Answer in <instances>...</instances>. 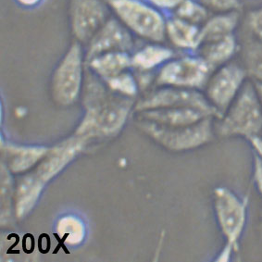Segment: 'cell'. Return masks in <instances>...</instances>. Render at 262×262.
<instances>
[{
    "label": "cell",
    "mask_w": 262,
    "mask_h": 262,
    "mask_svg": "<svg viewBox=\"0 0 262 262\" xmlns=\"http://www.w3.org/2000/svg\"><path fill=\"white\" fill-rule=\"evenodd\" d=\"M215 132L222 137H262V107L257 89L248 80L231 106L218 119Z\"/></svg>",
    "instance_id": "6da1fadb"
},
{
    "label": "cell",
    "mask_w": 262,
    "mask_h": 262,
    "mask_svg": "<svg viewBox=\"0 0 262 262\" xmlns=\"http://www.w3.org/2000/svg\"><path fill=\"white\" fill-rule=\"evenodd\" d=\"M213 207L219 229L225 240L217 261H228L236 252L248 222V199L241 198L228 187L214 190Z\"/></svg>",
    "instance_id": "7a4b0ae2"
},
{
    "label": "cell",
    "mask_w": 262,
    "mask_h": 262,
    "mask_svg": "<svg viewBox=\"0 0 262 262\" xmlns=\"http://www.w3.org/2000/svg\"><path fill=\"white\" fill-rule=\"evenodd\" d=\"M115 16L137 38L165 42L168 15L146 0H107Z\"/></svg>",
    "instance_id": "3957f363"
},
{
    "label": "cell",
    "mask_w": 262,
    "mask_h": 262,
    "mask_svg": "<svg viewBox=\"0 0 262 262\" xmlns=\"http://www.w3.org/2000/svg\"><path fill=\"white\" fill-rule=\"evenodd\" d=\"M85 63L84 46L73 40L54 70L50 82L51 97L59 106H71L82 96Z\"/></svg>",
    "instance_id": "277c9868"
},
{
    "label": "cell",
    "mask_w": 262,
    "mask_h": 262,
    "mask_svg": "<svg viewBox=\"0 0 262 262\" xmlns=\"http://www.w3.org/2000/svg\"><path fill=\"white\" fill-rule=\"evenodd\" d=\"M214 117H208L192 125L168 127L139 121V125L147 136L160 146L170 151H187L209 143L213 138Z\"/></svg>",
    "instance_id": "5b68a950"
},
{
    "label": "cell",
    "mask_w": 262,
    "mask_h": 262,
    "mask_svg": "<svg viewBox=\"0 0 262 262\" xmlns=\"http://www.w3.org/2000/svg\"><path fill=\"white\" fill-rule=\"evenodd\" d=\"M213 70L198 53L174 56L156 73L157 86H174L203 91Z\"/></svg>",
    "instance_id": "8992f818"
},
{
    "label": "cell",
    "mask_w": 262,
    "mask_h": 262,
    "mask_svg": "<svg viewBox=\"0 0 262 262\" xmlns=\"http://www.w3.org/2000/svg\"><path fill=\"white\" fill-rule=\"evenodd\" d=\"M248 80L242 63L233 60L214 70L203 93L217 113V119L227 111Z\"/></svg>",
    "instance_id": "52a82bcc"
},
{
    "label": "cell",
    "mask_w": 262,
    "mask_h": 262,
    "mask_svg": "<svg viewBox=\"0 0 262 262\" xmlns=\"http://www.w3.org/2000/svg\"><path fill=\"white\" fill-rule=\"evenodd\" d=\"M67 13L73 40L83 46L112 16L107 0H68Z\"/></svg>",
    "instance_id": "ba28073f"
},
{
    "label": "cell",
    "mask_w": 262,
    "mask_h": 262,
    "mask_svg": "<svg viewBox=\"0 0 262 262\" xmlns=\"http://www.w3.org/2000/svg\"><path fill=\"white\" fill-rule=\"evenodd\" d=\"M167 107H194L217 118V113L209 104L203 91L174 88L158 86L147 93L135 106L136 112Z\"/></svg>",
    "instance_id": "9c48e42d"
},
{
    "label": "cell",
    "mask_w": 262,
    "mask_h": 262,
    "mask_svg": "<svg viewBox=\"0 0 262 262\" xmlns=\"http://www.w3.org/2000/svg\"><path fill=\"white\" fill-rule=\"evenodd\" d=\"M136 38V36L112 15L84 46L86 60L99 54L112 51L132 53L135 50Z\"/></svg>",
    "instance_id": "30bf717a"
},
{
    "label": "cell",
    "mask_w": 262,
    "mask_h": 262,
    "mask_svg": "<svg viewBox=\"0 0 262 262\" xmlns=\"http://www.w3.org/2000/svg\"><path fill=\"white\" fill-rule=\"evenodd\" d=\"M138 121L152 122L168 127H181L192 125L213 117L209 113L194 107H167L137 112Z\"/></svg>",
    "instance_id": "8fae6325"
},
{
    "label": "cell",
    "mask_w": 262,
    "mask_h": 262,
    "mask_svg": "<svg viewBox=\"0 0 262 262\" xmlns=\"http://www.w3.org/2000/svg\"><path fill=\"white\" fill-rule=\"evenodd\" d=\"M165 37L173 49L184 53H195L201 45L200 26L168 15Z\"/></svg>",
    "instance_id": "7c38bea8"
},
{
    "label": "cell",
    "mask_w": 262,
    "mask_h": 262,
    "mask_svg": "<svg viewBox=\"0 0 262 262\" xmlns=\"http://www.w3.org/2000/svg\"><path fill=\"white\" fill-rule=\"evenodd\" d=\"M174 56V49L164 42H147L132 52V69L139 73L158 72Z\"/></svg>",
    "instance_id": "4fadbf2b"
},
{
    "label": "cell",
    "mask_w": 262,
    "mask_h": 262,
    "mask_svg": "<svg viewBox=\"0 0 262 262\" xmlns=\"http://www.w3.org/2000/svg\"><path fill=\"white\" fill-rule=\"evenodd\" d=\"M88 68L97 77L106 80L132 69V53L112 51L99 54L86 60Z\"/></svg>",
    "instance_id": "5bb4252c"
},
{
    "label": "cell",
    "mask_w": 262,
    "mask_h": 262,
    "mask_svg": "<svg viewBox=\"0 0 262 262\" xmlns=\"http://www.w3.org/2000/svg\"><path fill=\"white\" fill-rule=\"evenodd\" d=\"M238 50L237 37L235 34H233L201 45L195 53L199 54L214 71L233 60Z\"/></svg>",
    "instance_id": "9a60e30c"
},
{
    "label": "cell",
    "mask_w": 262,
    "mask_h": 262,
    "mask_svg": "<svg viewBox=\"0 0 262 262\" xmlns=\"http://www.w3.org/2000/svg\"><path fill=\"white\" fill-rule=\"evenodd\" d=\"M239 23L240 11L212 13L200 26L201 45L235 34Z\"/></svg>",
    "instance_id": "2e32d148"
},
{
    "label": "cell",
    "mask_w": 262,
    "mask_h": 262,
    "mask_svg": "<svg viewBox=\"0 0 262 262\" xmlns=\"http://www.w3.org/2000/svg\"><path fill=\"white\" fill-rule=\"evenodd\" d=\"M242 65L247 71L249 80L262 83V40H248L242 48Z\"/></svg>",
    "instance_id": "e0dca14e"
},
{
    "label": "cell",
    "mask_w": 262,
    "mask_h": 262,
    "mask_svg": "<svg viewBox=\"0 0 262 262\" xmlns=\"http://www.w3.org/2000/svg\"><path fill=\"white\" fill-rule=\"evenodd\" d=\"M210 13L200 0H183L169 15L201 26L210 17Z\"/></svg>",
    "instance_id": "ac0fdd59"
},
{
    "label": "cell",
    "mask_w": 262,
    "mask_h": 262,
    "mask_svg": "<svg viewBox=\"0 0 262 262\" xmlns=\"http://www.w3.org/2000/svg\"><path fill=\"white\" fill-rule=\"evenodd\" d=\"M103 81L112 93L132 99L136 97L140 88L136 75H134L130 70Z\"/></svg>",
    "instance_id": "d6986e66"
},
{
    "label": "cell",
    "mask_w": 262,
    "mask_h": 262,
    "mask_svg": "<svg viewBox=\"0 0 262 262\" xmlns=\"http://www.w3.org/2000/svg\"><path fill=\"white\" fill-rule=\"evenodd\" d=\"M41 189V185L37 180H34L33 177L25 180L21 186L19 187V210L23 213L26 211L27 208L32 207L35 199H37L39 191Z\"/></svg>",
    "instance_id": "ffe728a7"
},
{
    "label": "cell",
    "mask_w": 262,
    "mask_h": 262,
    "mask_svg": "<svg viewBox=\"0 0 262 262\" xmlns=\"http://www.w3.org/2000/svg\"><path fill=\"white\" fill-rule=\"evenodd\" d=\"M205 7L212 13H224L240 11L241 0H200Z\"/></svg>",
    "instance_id": "44dd1931"
},
{
    "label": "cell",
    "mask_w": 262,
    "mask_h": 262,
    "mask_svg": "<svg viewBox=\"0 0 262 262\" xmlns=\"http://www.w3.org/2000/svg\"><path fill=\"white\" fill-rule=\"evenodd\" d=\"M248 25L254 36L262 40V6L248 13Z\"/></svg>",
    "instance_id": "7402d4cb"
},
{
    "label": "cell",
    "mask_w": 262,
    "mask_h": 262,
    "mask_svg": "<svg viewBox=\"0 0 262 262\" xmlns=\"http://www.w3.org/2000/svg\"><path fill=\"white\" fill-rule=\"evenodd\" d=\"M253 182L256 189L262 196V159L253 151Z\"/></svg>",
    "instance_id": "603a6c76"
},
{
    "label": "cell",
    "mask_w": 262,
    "mask_h": 262,
    "mask_svg": "<svg viewBox=\"0 0 262 262\" xmlns=\"http://www.w3.org/2000/svg\"><path fill=\"white\" fill-rule=\"evenodd\" d=\"M167 15L170 14L183 0H146Z\"/></svg>",
    "instance_id": "cb8c5ba5"
},
{
    "label": "cell",
    "mask_w": 262,
    "mask_h": 262,
    "mask_svg": "<svg viewBox=\"0 0 262 262\" xmlns=\"http://www.w3.org/2000/svg\"><path fill=\"white\" fill-rule=\"evenodd\" d=\"M20 9L26 10H36L44 4L46 0H13Z\"/></svg>",
    "instance_id": "d4e9b609"
},
{
    "label": "cell",
    "mask_w": 262,
    "mask_h": 262,
    "mask_svg": "<svg viewBox=\"0 0 262 262\" xmlns=\"http://www.w3.org/2000/svg\"><path fill=\"white\" fill-rule=\"evenodd\" d=\"M249 143L251 144L253 151H255L257 155L260 156L262 159V140L261 137H257L249 140Z\"/></svg>",
    "instance_id": "484cf974"
},
{
    "label": "cell",
    "mask_w": 262,
    "mask_h": 262,
    "mask_svg": "<svg viewBox=\"0 0 262 262\" xmlns=\"http://www.w3.org/2000/svg\"><path fill=\"white\" fill-rule=\"evenodd\" d=\"M253 83H254L255 86H256V89H257V95H258V97H259V101H260L262 107V83H255V82H253Z\"/></svg>",
    "instance_id": "4316f807"
},
{
    "label": "cell",
    "mask_w": 262,
    "mask_h": 262,
    "mask_svg": "<svg viewBox=\"0 0 262 262\" xmlns=\"http://www.w3.org/2000/svg\"><path fill=\"white\" fill-rule=\"evenodd\" d=\"M260 229H261V230H260V232H261V238H262V221H261V225H260Z\"/></svg>",
    "instance_id": "83f0119b"
},
{
    "label": "cell",
    "mask_w": 262,
    "mask_h": 262,
    "mask_svg": "<svg viewBox=\"0 0 262 262\" xmlns=\"http://www.w3.org/2000/svg\"><path fill=\"white\" fill-rule=\"evenodd\" d=\"M261 140H262V137H261Z\"/></svg>",
    "instance_id": "f1b7e54d"
}]
</instances>
